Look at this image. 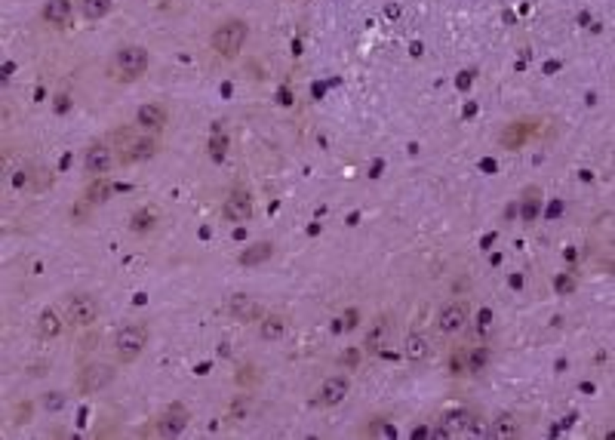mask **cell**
<instances>
[{
    "label": "cell",
    "mask_w": 615,
    "mask_h": 440,
    "mask_svg": "<svg viewBox=\"0 0 615 440\" xmlns=\"http://www.w3.org/2000/svg\"><path fill=\"white\" fill-rule=\"evenodd\" d=\"M148 50L142 47H121L114 56V65L117 71H121L123 81H136V77H142L145 71H148Z\"/></svg>",
    "instance_id": "3957f363"
},
{
    "label": "cell",
    "mask_w": 615,
    "mask_h": 440,
    "mask_svg": "<svg viewBox=\"0 0 615 440\" xmlns=\"http://www.w3.org/2000/svg\"><path fill=\"white\" fill-rule=\"evenodd\" d=\"M111 379H114V370H111L108 364H90L87 370L81 373V391L96 394V391H102L105 385H111Z\"/></svg>",
    "instance_id": "9c48e42d"
},
{
    "label": "cell",
    "mask_w": 615,
    "mask_h": 440,
    "mask_svg": "<svg viewBox=\"0 0 615 440\" xmlns=\"http://www.w3.org/2000/svg\"><path fill=\"white\" fill-rule=\"evenodd\" d=\"M388 342H391V317H385L382 314L375 324H369V333H366V348L375 354H382L388 348Z\"/></svg>",
    "instance_id": "8fae6325"
},
{
    "label": "cell",
    "mask_w": 615,
    "mask_h": 440,
    "mask_svg": "<svg viewBox=\"0 0 615 440\" xmlns=\"http://www.w3.org/2000/svg\"><path fill=\"white\" fill-rule=\"evenodd\" d=\"M520 431V425H517V419L514 416H501L499 422L492 425V434H499V437H514Z\"/></svg>",
    "instance_id": "d6986e66"
},
{
    "label": "cell",
    "mask_w": 615,
    "mask_h": 440,
    "mask_svg": "<svg viewBox=\"0 0 615 440\" xmlns=\"http://www.w3.org/2000/svg\"><path fill=\"white\" fill-rule=\"evenodd\" d=\"M222 154H225V136H222V139L216 136V139H213V157H222Z\"/></svg>",
    "instance_id": "603a6c76"
},
{
    "label": "cell",
    "mask_w": 615,
    "mask_h": 440,
    "mask_svg": "<svg viewBox=\"0 0 615 440\" xmlns=\"http://www.w3.org/2000/svg\"><path fill=\"white\" fill-rule=\"evenodd\" d=\"M37 333H41L43 339H56L59 333H62V320H59L56 311H43L41 317H37Z\"/></svg>",
    "instance_id": "e0dca14e"
},
{
    "label": "cell",
    "mask_w": 615,
    "mask_h": 440,
    "mask_svg": "<svg viewBox=\"0 0 615 440\" xmlns=\"http://www.w3.org/2000/svg\"><path fill=\"white\" fill-rule=\"evenodd\" d=\"M222 216L228 222H247L249 216H253V197H249V191H243V188H234V191L225 197Z\"/></svg>",
    "instance_id": "5b68a950"
},
{
    "label": "cell",
    "mask_w": 615,
    "mask_h": 440,
    "mask_svg": "<svg viewBox=\"0 0 615 440\" xmlns=\"http://www.w3.org/2000/svg\"><path fill=\"white\" fill-rule=\"evenodd\" d=\"M148 228H154V213L142 209V213L132 216V231H148Z\"/></svg>",
    "instance_id": "ffe728a7"
},
{
    "label": "cell",
    "mask_w": 615,
    "mask_h": 440,
    "mask_svg": "<svg viewBox=\"0 0 615 440\" xmlns=\"http://www.w3.org/2000/svg\"><path fill=\"white\" fill-rule=\"evenodd\" d=\"M185 422H188V412L182 410V406H173V410H167L163 412V419H160V434L163 437H173V434H178V431L185 428Z\"/></svg>",
    "instance_id": "7c38bea8"
},
{
    "label": "cell",
    "mask_w": 615,
    "mask_h": 440,
    "mask_svg": "<svg viewBox=\"0 0 615 440\" xmlns=\"http://www.w3.org/2000/svg\"><path fill=\"white\" fill-rule=\"evenodd\" d=\"M136 123L145 129V133H160L163 127H167V108L163 105H142V108L136 111Z\"/></svg>",
    "instance_id": "30bf717a"
},
{
    "label": "cell",
    "mask_w": 615,
    "mask_h": 440,
    "mask_svg": "<svg viewBox=\"0 0 615 440\" xmlns=\"http://www.w3.org/2000/svg\"><path fill=\"white\" fill-rule=\"evenodd\" d=\"M264 255H271V247H268V244H259V247H256V253L243 255L240 262H256V259H264Z\"/></svg>",
    "instance_id": "44dd1931"
},
{
    "label": "cell",
    "mask_w": 615,
    "mask_h": 440,
    "mask_svg": "<svg viewBox=\"0 0 615 440\" xmlns=\"http://www.w3.org/2000/svg\"><path fill=\"white\" fill-rule=\"evenodd\" d=\"M532 197H535V188H529V191H526V209H523L526 219H532V216H535V200H532Z\"/></svg>",
    "instance_id": "7402d4cb"
},
{
    "label": "cell",
    "mask_w": 615,
    "mask_h": 440,
    "mask_svg": "<svg viewBox=\"0 0 615 440\" xmlns=\"http://www.w3.org/2000/svg\"><path fill=\"white\" fill-rule=\"evenodd\" d=\"M71 16V0H46L43 6V19L50 25H56V28H62L65 22H68Z\"/></svg>",
    "instance_id": "4fadbf2b"
},
{
    "label": "cell",
    "mask_w": 615,
    "mask_h": 440,
    "mask_svg": "<svg viewBox=\"0 0 615 440\" xmlns=\"http://www.w3.org/2000/svg\"><path fill=\"white\" fill-rule=\"evenodd\" d=\"M81 10L87 19H102V16H108L111 0H81Z\"/></svg>",
    "instance_id": "ac0fdd59"
},
{
    "label": "cell",
    "mask_w": 615,
    "mask_h": 440,
    "mask_svg": "<svg viewBox=\"0 0 615 440\" xmlns=\"http://www.w3.org/2000/svg\"><path fill=\"white\" fill-rule=\"evenodd\" d=\"M465 324H468V305H465V302H449V305L440 308V317H437L440 333L455 336V333H459Z\"/></svg>",
    "instance_id": "52a82bcc"
},
{
    "label": "cell",
    "mask_w": 615,
    "mask_h": 440,
    "mask_svg": "<svg viewBox=\"0 0 615 440\" xmlns=\"http://www.w3.org/2000/svg\"><path fill=\"white\" fill-rule=\"evenodd\" d=\"M148 348V326L142 324H129L123 330H117L114 336V354L121 364H136L142 357V351Z\"/></svg>",
    "instance_id": "6da1fadb"
},
{
    "label": "cell",
    "mask_w": 615,
    "mask_h": 440,
    "mask_svg": "<svg viewBox=\"0 0 615 440\" xmlns=\"http://www.w3.org/2000/svg\"><path fill=\"white\" fill-rule=\"evenodd\" d=\"M348 394H351V379L348 376H329V379H323L320 391H317V404L320 406H339Z\"/></svg>",
    "instance_id": "8992f818"
},
{
    "label": "cell",
    "mask_w": 615,
    "mask_h": 440,
    "mask_svg": "<svg viewBox=\"0 0 615 440\" xmlns=\"http://www.w3.org/2000/svg\"><path fill=\"white\" fill-rule=\"evenodd\" d=\"M83 167H87V173L92 176V179H98V176H105L111 167H114V148L111 145H92L87 151V157H83Z\"/></svg>",
    "instance_id": "ba28073f"
},
{
    "label": "cell",
    "mask_w": 615,
    "mask_h": 440,
    "mask_svg": "<svg viewBox=\"0 0 615 440\" xmlns=\"http://www.w3.org/2000/svg\"><path fill=\"white\" fill-rule=\"evenodd\" d=\"M213 50L219 52V56L225 59H234L237 52L243 50V43H247V22H240V19H228V22H222L219 28L213 31Z\"/></svg>",
    "instance_id": "7a4b0ae2"
},
{
    "label": "cell",
    "mask_w": 615,
    "mask_h": 440,
    "mask_svg": "<svg viewBox=\"0 0 615 440\" xmlns=\"http://www.w3.org/2000/svg\"><path fill=\"white\" fill-rule=\"evenodd\" d=\"M403 354H406L413 364L425 360L428 354H431V342H428V336H421V333H413V336L406 339V345H403Z\"/></svg>",
    "instance_id": "5bb4252c"
},
{
    "label": "cell",
    "mask_w": 615,
    "mask_h": 440,
    "mask_svg": "<svg viewBox=\"0 0 615 440\" xmlns=\"http://www.w3.org/2000/svg\"><path fill=\"white\" fill-rule=\"evenodd\" d=\"M231 314H234L237 320H256L259 317V305H256V299H249V295H234V299H231Z\"/></svg>",
    "instance_id": "2e32d148"
},
{
    "label": "cell",
    "mask_w": 615,
    "mask_h": 440,
    "mask_svg": "<svg viewBox=\"0 0 615 440\" xmlns=\"http://www.w3.org/2000/svg\"><path fill=\"white\" fill-rule=\"evenodd\" d=\"M68 320L74 326H92L98 320V305L87 293H77L68 299Z\"/></svg>",
    "instance_id": "277c9868"
},
{
    "label": "cell",
    "mask_w": 615,
    "mask_h": 440,
    "mask_svg": "<svg viewBox=\"0 0 615 440\" xmlns=\"http://www.w3.org/2000/svg\"><path fill=\"white\" fill-rule=\"evenodd\" d=\"M259 333H262V339H280L283 333H286V317L283 314H264L262 317V324H259Z\"/></svg>",
    "instance_id": "9a60e30c"
}]
</instances>
